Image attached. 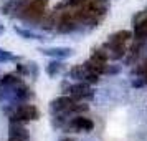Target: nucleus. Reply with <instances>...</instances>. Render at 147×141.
Wrapping results in <instances>:
<instances>
[{
    "label": "nucleus",
    "instance_id": "12",
    "mask_svg": "<svg viewBox=\"0 0 147 141\" xmlns=\"http://www.w3.org/2000/svg\"><path fill=\"white\" fill-rule=\"evenodd\" d=\"M91 58H93V60H98V61H107V60H109L104 48H94Z\"/></svg>",
    "mask_w": 147,
    "mask_h": 141
},
{
    "label": "nucleus",
    "instance_id": "3",
    "mask_svg": "<svg viewBox=\"0 0 147 141\" xmlns=\"http://www.w3.org/2000/svg\"><path fill=\"white\" fill-rule=\"evenodd\" d=\"M40 118V111L38 108L33 105H27L22 103L17 108L12 110L10 113V121H18V123H25V121H36Z\"/></svg>",
    "mask_w": 147,
    "mask_h": 141
},
{
    "label": "nucleus",
    "instance_id": "7",
    "mask_svg": "<svg viewBox=\"0 0 147 141\" xmlns=\"http://www.w3.org/2000/svg\"><path fill=\"white\" fill-rule=\"evenodd\" d=\"M134 38L136 40H147V17L144 20H137L134 25Z\"/></svg>",
    "mask_w": 147,
    "mask_h": 141
},
{
    "label": "nucleus",
    "instance_id": "5",
    "mask_svg": "<svg viewBox=\"0 0 147 141\" xmlns=\"http://www.w3.org/2000/svg\"><path fill=\"white\" fill-rule=\"evenodd\" d=\"M38 52L41 55H47V57H53V58H58V60H65V58H69L73 55V48L68 47H40Z\"/></svg>",
    "mask_w": 147,
    "mask_h": 141
},
{
    "label": "nucleus",
    "instance_id": "14",
    "mask_svg": "<svg viewBox=\"0 0 147 141\" xmlns=\"http://www.w3.org/2000/svg\"><path fill=\"white\" fill-rule=\"evenodd\" d=\"M146 83H147V78H146V76H139V78L132 80L131 87H132V88H140V87H144Z\"/></svg>",
    "mask_w": 147,
    "mask_h": 141
},
{
    "label": "nucleus",
    "instance_id": "9",
    "mask_svg": "<svg viewBox=\"0 0 147 141\" xmlns=\"http://www.w3.org/2000/svg\"><path fill=\"white\" fill-rule=\"evenodd\" d=\"M15 33H18L20 37L23 38H27V40H38V42H43L45 40V37L40 33H36V32H32V30H25V28H20V27H15Z\"/></svg>",
    "mask_w": 147,
    "mask_h": 141
},
{
    "label": "nucleus",
    "instance_id": "11",
    "mask_svg": "<svg viewBox=\"0 0 147 141\" xmlns=\"http://www.w3.org/2000/svg\"><path fill=\"white\" fill-rule=\"evenodd\" d=\"M61 70H63V63H61V60H58V58H55L53 61H50L47 65V73L50 75V76H56Z\"/></svg>",
    "mask_w": 147,
    "mask_h": 141
},
{
    "label": "nucleus",
    "instance_id": "4",
    "mask_svg": "<svg viewBox=\"0 0 147 141\" xmlns=\"http://www.w3.org/2000/svg\"><path fill=\"white\" fill-rule=\"evenodd\" d=\"M8 141H30L27 128L18 121H10L8 125Z\"/></svg>",
    "mask_w": 147,
    "mask_h": 141
},
{
    "label": "nucleus",
    "instance_id": "17",
    "mask_svg": "<svg viewBox=\"0 0 147 141\" xmlns=\"http://www.w3.org/2000/svg\"><path fill=\"white\" fill-rule=\"evenodd\" d=\"M61 141H73L71 138H65V140H61Z\"/></svg>",
    "mask_w": 147,
    "mask_h": 141
},
{
    "label": "nucleus",
    "instance_id": "6",
    "mask_svg": "<svg viewBox=\"0 0 147 141\" xmlns=\"http://www.w3.org/2000/svg\"><path fill=\"white\" fill-rule=\"evenodd\" d=\"M65 128H71L78 133H83V131L89 133V131H93L94 123L89 118H84V116H74L73 120H68V125Z\"/></svg>",
    "mask_w": 147,
    "mask_h": 141
},
{
    "label": "nucleus",
    "instance_id": "2",
    "mask_svg": "<svg viewBox=\"0 0 147 141\" xmlns=\"http://www.w3.org/2000/svg\"><path fill=\"white\" fill-rule=\"evenodd\" d=\"M63 90H66V93H69V96L74 101H88V100H93V96H94V91L91 90V85L83 80H80L74 85H68L65 81L63 83Z\"/></svg>",
    "mask_w": 147,
    "mask_h": 141
},
{
    "label": "nucleus",
    "instance_id": "8",
    "mask_svg": "<svg viewBox=\"0 0 147 141\" xmlns=\"http://www.w3.org/2000/svg\"><path fill=\"white\" fill-rule=\"evenodd\" d=\"M131 37H132V32H129V30H119V32H116L114 35L109 37L107 43H126Z\"/></svg>",
    "mask_w": 147,
    "mask_h": 141
},
{
    "label": "nucleus",
    "instance_id": "1",
    "mask_svg": "<svg viewBox=\"0 0 147 141\" xmlns=\"http://www.w3.org/2000/svg\"><path fill=\"white\" fill-rule=\"evenodd\" d=\"M47 5H48V0H30L27 5L17 14V17L22 18L23 22H27V23H30V22H40L43 18Z\"/></svg>",
    "mask_w": 147,
    "mask_h": 141
},
{
    "label": "nucleus",
    "instance_id": "18",
    "mask_svg": "<svg viewBox=\"0 0 147 141\" xmlns=\"http://www.w3.org/2000/svg\"><path fill=\"white\" fill-rule=\"evenodd\" d=\"M94 2H104V0H94Z\"/></svg>",
    "mask_w": 147,
    "mask_h": 141
},
{
    "label": "nucleus",
    "instance_id": "10",
    "mask_svg": "<svg viewBox=\"0 0 147 141\" xmlns=\"http://www.w3.org/2000/svg\"><path fill=\"white\" fill-rule=\"evenodd\" d=\"M88 72H89V70H88V68L84 67V65H76V67H73L71 70H69L68 76H69V78H74V80L80 81V80H84V76L88 75Z\"/></svg>",
    "mask_w": 147,
    "mask_h": 141
},
{
    "label": "nucleus",
    "instance_id": "16",
    "mask_svg": "<svg viewBox=\"0 0 147 141\" xmlns=\"http://www.w3.org/2000/svg\"><path fill=\"white\" fill-rule=\"evenodd\" d=\"M3 32H5V28H3V25H0V35L3 33Z\"/></svg>",
    "mask_w": 147,
    "mask_h": 141
},
{
    "label": "nucleus",
    "instance_id": "15",
    "mask_svg": "<svg viewBox=\"0 0 147 141\" xmlns=\"http://www.w3.org/2000/svg\"><path fill=\"white\" fill-rule=\"evenodd\" d=\"M81 2H83V0H65V3H68V5H78Z\"/></svg>",
    "mask_w": 147,
    "mask_h": 141
},
{
    "label": "nucleus",
    "instance_id": "13",
    "mask_svg": "<svg viewBox=\"0 0 147 141\" xmlns=\"http://www.w3.org/2000/svg\"><path fill=\"white\" fill-rule=\"evenodd\" d=\"M15 60H17V57H13V55L10 53V52H7V50L0 48V63H2V61H15Z\"/></svg>",
    "mask_w": 147,
    "mask_h": 141
}]
</instances>
